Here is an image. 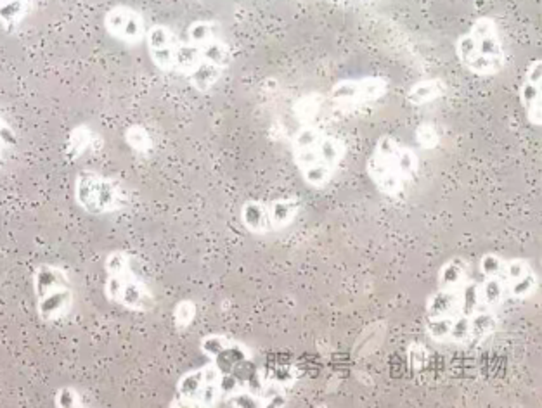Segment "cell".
I'll return each mask as SVG.
<instances>
[{"label":"cell","instance_id":"obj_1","mask_svg":"<svg viewBox=\"0 0 542 408\" xmlns=\"http://www.w3.org/2000/svg\"><path fill=\"white\" fill-rule=\"evenodd\" d=\"M105 296L130 312L146 313L155 306V295L144 279L134 270L132 258L125 251H112L106 261Z\"/></svg>","mask_w":542,"mask_h":408},{"label":"cell","instance_id":"obj_2","mask_svg":"<svg viewBox=\"0 0 542 408\" xmlns=\"http://www.w3.org/2000/svg\"><path fill=\"white\" fill-rule=\"evenodd\" d=\"M35 308L40 320L58 324L65 320L75 304V289L68 272L54 263H42L32 277Z\"/></svg>","mask_w":542,"mask_h":408},{"label":"cell","instance_id":"obj_3","mask_svg":"<svg viewBox=\"0 0 542 408\" xmlns=\"http://www.w3.org/2000/svg\"><path fill=\"white\" fill-rule=\"evenodd\" d=\"M75 203L90 215H108L127 204V194L117 181L83 170L75 179Z\"/></svg>","mask_w":542,"mask_h":408},{"label":"cell","instance_id":"obj_4","mask_svg":"<svg viewBox=\"0 0 542 408\" xmlns=\"http://www.w3.org/2000/svg\"><path fill=\"white\" fill-rule=\"evenodd\" d=\"M400 146L402 144L397 139L383 135L368 161V173L371 181L387 196L400 194L409 182L399 168L397 158Z\"/></svg>","mask_w":542,"mask_h":408},{"label":"cell","instance_id":"obj_5","mask_svg":"<svg viewBox=\"0 0 542 408\" xmlns=\"http://www.w3.org/2000/svg\"><path fill=\"white\" fill-rule=\"evenodd\" d=\"M106 32L127 45H137L146 37V23L141 12L128 5H117L105 16Z\"/></svg>","mask_w":542,"mask_h":408},{"label":"cell","instance_id":"obj_6","mask_svg":"<svg viewBox=\"0 0 542 408\" xmlns=\"http://www.w3.org/2000/svg\"><path fill=\"white\" fill-rule=\"evenodd\" d=\"M387 81L380 76H366L359 80H344L331 89V99L337 104H362L376 101L387 94Z\"/></svg>","mask_w":542,"mask_h":408},{"label":"cell","instance_id":"obj_7","mask_svg":"<svg viewBox=\"0 0 542 408\" xmlns=\"http://www.w3.org/2000/svg\"><path fill=\"white\" fill-rule=\"evenodd\" d=\"M144 40L156 68L161 72H175V54L181 43L175 32L165 25H155L148 28Z\"/></svg>","mask_w":542,"mask_h":408},{"label":"cell","instance_id":"obj_8","mask_svg":"<svg viewBox=\"0 0 542 408\" xmlns=\"http://www.w3.org/2000/svg\"><path fill=\"white\" fill-rule=\"evenodd\" d=\"M541 81L542 61L534 59L530 61L527 72L523 74V81L520 87V104L525 112V118L536 128H539L542 123Z\"/></svg>","mask_w":542,"mask_h":408},{"label":"cell","instance_id":"obj_9","mask_svg":"<svg viewBox=\"0 0 542 408\" xmlns=\"http://www.w3.org/2000/svg\"><path fill=\"white\" fill-rule=\"evenodd\" d=\"M469 35L475 38L478 52L482 58L489 59L501 70L504 68V49L501 37L498 32V25L492 18H478L469 30Z\"/></svg>","mask_w":542,"mask_h":408},{"label":"cell","instance_id":"obj_10","mask_svg":"<svg viewBox=\"0 0 542 408\" xmlns=\"http://www.w3.org/2000/svg\"><path fill=\"white\" fill-rule=\"evenodd\" d=\"M503 277L507 297L527 299L532 296L538 289V275L529 261H506Z\"/></svg>","mask_w":542,"mask_h":408},{"label":"cell","instance_id":"obj_11","mask_svg":"<svg viewBox=\"0 0 542 408\" xmlns=\"http://www.w3.org/2000/svg\"><path fill=\"white\" fill-rule=\"evenodd\" d=\"M456 54H458L461 65L471 73L478 74V76H492V74L501 72L499 66H496L494 63H491L489 59L480 56L476 42H475V38L469 35V32L458 38Z\"/></svg>","mask_w":542,"mask_h":408},{"label":"cell","instance_id":"obj_12","mask_svg":"<svg viewBox=\"0 0 542 408\" xmlns=\"http://www.w3.org/2000/svg\"><path fill=\"white\" fill-rule=\"evenodd\" d=\"M241 223L248 232L264 235L272 232L269 204L264 201H248L241 208Z\"/></svg>","mask_w":542,"mask_h":408},{"label":"cell","instance_id":"obj_13","mask_svg":"<svg viewBox=\"0 0 542 408\" xmlns=\"http://www.w3.org/2000/svg\"><path fill=\"white\" fill-rule=\"evenodd\" d=\"M34 0H0V25L4 30H16L32 12Z\"/></svg>","mask_w":542,"mask_h":408},{"label":"cell","instance_id":"obj_14","mask_svg":"<svg viewBox=\"0 0 542 408\" xmlns=\"http://www.w3.org/2000/svg\"><path fill=\"white\" fill-rule=\"evenodd\" d=\"M267 204H269L272 232L290 227L291 223L295 222V219L298 217V212H300V203L297 199H291V197L275 199V201L267 203Z\"/></svg>","mask_w":542,"mask_h":408},{"label":"cell","instance_id":"obj_15","mask_svg":"<svg viewBox=\"0 0 542 408\" xmlns=\"http://www.w3.org/2000/svg\"><path fill=\"white\" fill-rule=\"evenodd\" d=\"M469 277L468 263L461 258L449 260L438 273V289H458Z\"/></svg>","mask_w":542,"mask_h":408},{"label":"cell","instance_id":"obj_16","mask_svg":"<svg viewBox=\"0 0 542 408\" xmlns=\"http://www.w3.org/2000/svg\"><path fill=\"white\" fill-rule=\"evenodd\" d=\"M445 94V85L442 80H425L414 83L407 92V101L414 106H423L431 101L440 99Z\"/></svg>","mask_w":542,"mask_h":408},{"label":"cell","instance_id":"obj_17","mask_svg":"<svg viewBox=\"0 0 542 408\" xmlns=\"http://www.w3.org/2000/svg\"><path fill=\"white\" fill-rule=\"evenodd\" d=\"M224 73L222 68L208 63V61H201L193 72L186 74V78L190 80L191 87L196 89L197 92H208L210 89L215 87V83L221 80V76Z\"/></svg>","mask_w":542,"mask_h":408},{"label":"cell","instance_id":"obj_18","mask_svg":"<svg viewBox=\"0 0 542 408\" xmlns=\"http://www.w3.org/2000/svg\"><path fill=\"white\" fill-rule=\"evenodd\" d=\"M201 52V58L222 70H226L231 65V49L229 45L221 37L212 38L201 45H196Z\"/></svg>","mask_w":542,"mask_h":408},{"label":"cell","instance_id":"obj_19","mask_svg":"<svg viewBox=\"0 0 542 408\" xmlns=\"http://www.w3.org/2000/svg\"><path fill=\"white\" fill-rule=\"evenodd\" d=\"M96 135L94 132L85 127V125H80L77 128H74L68 135V141H66V154L72 156L74 159H78L80 156H83L89 149H92L94 142H96Z\"/></svg>","mask_w":542,"mask_h":408},{"label":"cell","instance_id":"obj_20","mask_svg":"<svg viewBox=\"0 0 542 408\" xmlns=\"http://www.w3.org/2000/svg\"><path fill=\"white\" fill-rule=\"evenodd\" d=\"M317 149H319L322 163H326L328 166H331L335 170H337V166L340 165V161L345 156V144H344V141H340L335 135L324 134Z\"/></svg>","mask_w":542,"mask_h":408},{"label":"cell","instance_id":"obj_21","mask_svg":"<svg viewBox=\"0 0 542 408\" xmlns=\"http://www.w3.org/2000/svg\"><path fill=\"white\" fill-rule=\"evenodd\" d=\"M203 61L199 49L191 42H181L175 54V72L186 74L193 72L194 68Z\"/></svg>","mask_w":542,"mask_h":408},{"label":"cell","instance_id":"obj_22","mask_svg":"<svg viewBox=\"0 0 542 408\" xmlns=\"http://www.w3.org/2000/svg\"><path fill=\"white\" fill-rule=\"evenodd\" d=\"M221 37L219 32V25L208 19H199L194 21L188 28V42H191L194 45H201L212 38Z\"/></svg>","mask_w":542,"mask_h":408},{"label":"cell","instance_id":"obj_23","mask_svg":"<svg viewBox=\"0 0 542 408\" xmlns=\"http://www.w3.org/2000/svg\"><path fill=\"white\" fill-rule=\"evenodd\" d=\"M125 141L130 148L141 154L150 152L153 149V139L150 135V132L143 127V125H132L127 128L125 132Z\"/></svg>","mask_w":542,"mask_h":408},{"label":"cell","instance_id":"obj_24","mask_svg":"<svg viewBox=\"0 0 542 408\" xmlns=\"http://www.w3.org/2000/svg\"><path fill=\"white\" fill-rule=\"evenodd\" d=\"M319 112H321V103L315 96H306L298 99V103L295 104V114L304 125H310Z\"/></svg>","mask_w":542,"mask_h":408},{"label":"cell","instance_id":"obj_25","mask_svg":"<svg viewBox=\"0 0 542 408\" xmlns=\"http://www.w3.org/2000/svg\"><path fill=\"white\" fill-rule=\"evenodd\" d=\"M16 142H18L16 132L12 130L9 121L0 114V168L5 165L7 154L16 146Z\"/></svg>","mask_w":542,"mask_h":408},{"label":"cell","instance_id":"obj_26","mask_svg":"<svg viewBox=\"0 0 542 408\" xmlns=\"http://www.w3.org/2000/svg\"><path fill=\"white\" fill-rule=\"evenodd\" d=\"M196 319V304L190 299H184L175 304L174 308V322L179 329H186L193 324Z\"/></svg>","mask_w":542,"mask_h":408},{"label":"cell","instance_id":"obj_27","mask_svg":"<svg viewBox=\"0 0 542 408\" xmlns=\"http://www.w3.org/2000/svg\"><path fill=\"white\" fill-rule=\"evenodd\" d=\"M54 405L61 408L83 407V398H81V395H80L77 388L65 386V388H59L56 391Z\"/></svg>","mask_w":542,"mask_h":408},{"label":"cell","instance_id":"obj_28","mask_svg":"<svg viewBox=\"0 0 542 408\" xmlns=\"http://www.w3.org/2000/svg\"><path fill=\"white\" fill-rule=\"evenodd\" d=\"M504 263L501 257L494 255V253H489L485 257H482V260L478 263V268H480V273L482 277H492V275H501L504 270Z\"/></svg>","mask_w":542,"mask_h":408},{"label":"cell","instance_id":"obj_29","mask_svg":"<svg viewBox=\"0 0 542 408\" xmlns=\"http://www.w3.org/2000/svg\"><path fill=\"white\" fill-rule=\"evenodd\" d=\"M416 141H418V144L423 149H433L437 148L440 139H438V134H437L433 125L423 123V125H420L416 128Z\"/></svg>","mask_w":542,"mask_h":408}]
</instances>
